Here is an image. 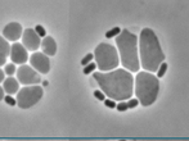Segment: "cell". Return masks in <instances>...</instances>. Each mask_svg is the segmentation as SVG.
<instances>
[{"label": "cell", "instance_id": "6da1fadb", "mask_svg": "<svg viewBox=\"0 0 189 141\" xmlns=\"http://www.w3.org/2000/svg\"><path fill=\"white\" fill-rule=\"evenodd\" d=\"M94 80L99 85L102 92L111 100L131 99L134 90V77L125 69H115L111 72H95Z\"/></svg>", "mask_w": 189, "mask_h": 141}, {"label": "cell", "instance_id": "7a4b0ae2", "mask_svg": "<svg viewBox=\"0 0 189 141\" xmlns=\"http://www.w3.org/2000/svg\"><path fill=\"white\" fill-rule=\"evenodd\" d=\"M139 63L143 69L148 72H157L158 67L165 62L163 54L157 35L151 28H143L139 36Z\"/></svg>", "mask_w": 189, "mask_h": 141}, {"label": "cell", "instance_id": "3957f363", "mask_svg": "<svg viewBox=\"0 0 189 141\" xmlns=\"http://www.w3.org/2000/svg\"><path fill=\"white\" fill-rule=\"evenodd\" d=\"M116 45L120 53L121 63L125 69L136 72L140 68L139 54H138V37L129 30H121L116 36Z\"/></svg>", "mask_w": 189, "mask_h": 141}, {"label": "cell", "instance_id": "277c9868", "mask_svg": "<svg viewBox=\"0 0 189 141\" xmlns=\"http://www.w3.org/2000/svg\"><path fill=\"white\" fill-rule=\"evenodd\" d=\"M160 81L149 72H139L135 78V95L143 107H149L157 100Z\"/></svg>", "mask_w": 189, "mask_h": 141}, {"label": "cell", "instance_id": "5b68a950", "mask_svg": "<svg viewBox=\"0 0 189 141\" xmlns=\"http://www.w3.org/2000/svg\"><path fill=\"white\" fill-rule=\"evenodd\" d=\"M94 58L96 67L100 72H108V70L116 69L120 64L117 49L107 42H102L96 46L94 52Z\"/></svg>", "mask_w": 189, "mask_h": 141}, {"label": "cell", "instance_id": "8992f818", "mask_svg": "<svg viewBox=\"0 0 189 141\" xmlns=\"http://www.w3.org/2000/svg\"><path fill=\"white\" fill-rule=\"evenodd\" d=\"M43 89L35 85V86H26L22 87V90H19L17 92V105L21 109H28L34 107L40 99L43 98Z\"/></svg>", "mask_w": 189, "mask_h": 141}, {"label": "cell", "instance_id": "52a82bcc", "mask_svg": "<svg viewBox=\"0 0 189 141\" xmlns=\"http://www.w3.org/2000/svg\"><path fill=\"white\" fill-rule=\"evenodd\" d=\"M17 81L22 85H37L41 81L40 74L32 67L26 64H22L19 68H17Z\"/></svg>", "mask_w": 189, "mask_h": 141}, {"label": "cell", "instance_id": "ba28073f", "mask_svg": "<svg viewBox=\"0 0 189 141\" xmlns=\"http://www.w3.org/2000/svg\"><path fill=\"white\" fill-rule=\"evenodd\" d=\"M31 63V67L40 74H47L50 70V60L45 54L43 53H34L31 58L28 59Z\"/></svg>", "mask_w": 189, "mask_h": 141}, {"label": "cell", "instance_id": "9c48e42d", "mask_svg": "<svg viewBox=\"0 0 189 141\" xmlns=\"http://www.w3.org/2000/svg\"><path fill=\"white\" fill-rule=\"evenodd\" d=\"M22 42L23 46L26 48V50H37L41 45V39L39 37V35L35 32V30L32 28H26L22 33Z\"/></svg>", "mask_w": 189, "mask_h": 141}, {"label": "cell", "instance_id": "30bf717a", "mask_svg": "<svg viewBox=\"0 0 189 141\" xmlns=\"http://www.w3.org/2000/svg\"><path fill=\"white\" fill-rule=\"evenodd\" d=\"M11 59L13 64H24L28 60V54L26 48L19 42H14L11 48Z\"/></svg>", "mask_w": 189, "mask_h": 141}, {"label": "cell", "instance_id": "8fae6325", "mask_svg": "<svg viewBox=\"0 0 189 141\" xmlns=\"http://www.w3.org/2000/svg\"><path fill=\"white\" fill-rule=\"evenodd\" d=\"M3 36L7 41L8 40L9 41H17L22 36V26L17 22L8 23L3 30Z\"/></svg>", "mask_w": 189, "mask_h": 141}, {"label": "cell", "instance_id": "7c38bea8", "mask_svg": "<svg viewBox=\"0 0 189 141\" xmlns=\"http://www.w3.org/2000/svg\"><path fill=\"white\" fill-rule=\"evenodd\" d=\"M40 46L43 48V54H45L47 57H53V55H55V53H57V42L50 36H45L43 39Z\"/></svg>", "mask_w": 189, "mask_h": 141}, {"label": "cell", "instance_id": "4fadbf2b", "mask_svg": "<svg viewBox=\"0 0 189 141\" xmlns=\"http://www.w3.org/2000/svg\"><path fill=\"white\" fill-rule=\"evenodd\" d=\"M3 89L8 95L17 94L19 91V82L17 81V78H13V76L8 77L3 81Z\"/></svg>", "mask_w": 189, "mask_h": 141}, {"label": "cell", "instance_id": "5bb4252c", "mask_svg": "<svg viewBox=\"0 0 189 141\" xmlns=\"http://www.w3.org/2000/svg\"><path fill=\"white\" fill-rule=\"evenodd\" d=\"M0 54L4 55L5 58L11 54V46H9V42L2 36H0Z\"/></svg>", "mask_w": 189, "mask_h": 141}, {"label": "cell", "instance_id": "9a60e30c", "mask_svg": "<svg viewBox=\"0 0 189 141\" xmlns=\"http://www.w3.org/2000/svg\"><path fill=\"white\" fill-rule=\"evenodd\" d=\"M120 32H121V28H120V27H113V28H111L109 31L106 32V37H107V39H113V37H116Z\"/></svg>", "mask_w": 189, "mask_h": 141}, {"label": "cell", "instance_id": "2e32d148", "mask_svg": "<svg viewBox=\"0 0 189 141\" xmlns=\"http://www.w3.org/2000/svg\"><path fill=\"white\" fill-rule=\"evenodd\" d=\"M166 70H167V63L163 62L160 67H158V69H157V78H161V77L165 76Z\"/></svg>", "mask_w": 189, "mask_h": 141}, {"label": "cell", "instance_id": "e0dca14e", "mask_svg": "<svg viewBox=\"0 0 189 141\" xmlns=\"http://www.w3.org/2000/svg\"><path fill=\"white\" fill-rule=\"evenodd\" d=\"M17 72V68H16V65H14L13 63H9L7 64V67H5V73L8 74L9 77H12L14 73Z\"/></svg>", "mask_w": 189, "mask_h": 141}, {"label": "cell", "instance_id": "ac0fdd59", "mask_svg": "<svg viewBox=\"0 0 189 141\" xmlns=\"http://www.w3.org/2000/svg\"><path fill=\"white\" fill-rule=\"evenodd\" d=\"M96 68V64L94 63V62H91V63H89L88 65H85L84 67V69H83V72L85 73V74H89V73H91L93 70Z\"/></svg>", "mask_w": 189, "mask_h": 141}, {"label": "cell", "instance_id": "d6986e66", "mask_svg": "<svg viewBox=\"0 0 189 141\" xmlns=\"http://www.w3.org/2000/svg\"><path fill=\"white\" fill-rule=\"evenodd\" d=\"M34 30H35V32H36V33L39 35V37H40V39L47 36V31H45V28H44L43 26H40V24H37V26L35 27Z\"/></svg>", "mask_w": 189, "mask_h": 141}, {"label": "cell", "instance_id": "ffe728a7", "mask_svg": "<svg viewBox=\"0 0 189 141\" xmlns=\"http://www.w3.org/2000/svg\"><path fill=\"white\" fill-rule=\"evenodd\" d=\"M93 59H94V55L93 54H86L85 57L83 58V60H81V64L85 67V65H88L89 63H91V60H93Z\"/></svg>", "mask_w": 189, "mask_h": 141}, {"label": "cell", "instance_id": "44dd1931", "mask_svg": "<svg viewBox=\"0 0 189 141\" xmlns=\"http://www.w3.org/2000/svg\"><path fill=\"white\" fill-rule=\"evenodd\" d=\"M4 102H5L8 105H16L17 104V102H16V99H13V96L12 95H5V98H4Z\"/></svg>", "mask_w": 189, "mask_h": 141}, {"label": "cell", "instance_id": "7402d4cb", "mask_svg": "<svg viewBox=\"0 0 189 141\" xmlns=\"http://www.w3.org/2000/svg\"><path fill=\"white\" fill-rule=\"evenodd\" d=\"M116 108L119 112H125V110H127L129 108H127V103L126 102H120L119 104L116 105Z\"/></svg>", "mask_w": 189, "mask_h": 141}, {"label": "cell", "instance_id": "603a6c76", "mask_svg": "<svg viewBox=\"0 0 189 141\" xmlns=\"http://www.w3.org/2000/svg\"><path fill=\"white\" fill-rule=\"evenodd\" d=\"M138 104H139L138 99H129V100H127V108H129V109H134Z\"/></svg>", "mask_w": 189, "mask_h": 141}, {"label": "cell", "instance_id": "cb8c5ba5", "mask_svg": "<svg viewBox=\"0 0 189 141\" xmlns=\"http://www.w3.org/2000/svg\"><path fill=\"white\" fill-rule=\"evenodd\" d=\"M104 105H106L107 108L115 109L117 104H116V102H115V100H111V99H106V100H104Z\"/></svg>", "mask_w": 189, "mask_h": 141}, {"label": "cell", "instance_id": "d4e9b609", "mask_svg": "<svg viewBox=\"0 0 189 141\" xmlns=\"http://www.w3.org/2000/svg\"><path fill=\"white\" fill-rule=\"evenodd\" d=\"M94 96L98 99V100H100V102H104L106 100V98H104V94L100 91V90H96V91H94Z\"/></svg>", "mask_w": 189, "mask_h": 141}, {"label": "cell", "instance_id": "484cf974", "mask_svg": "<svg viewBox=\"0 0 189 141\" xmlns=\"http://www.w3.org/2000/svg\"><path fill=\"white\" fill-rule=\"evenodd\" d=\"M4 92H5V91H4V89H3L2 86H0V102H2V100H4V98H5Z\"/></svg>", "mask_w": 189, "mask_h": 141}, {"label": "cell", "instance_id": "4316f807", "mask_svg": "<svg viewBox=\"0 0 189 141\" xmlns=\"http://www.w3.org/2000/svg\"><path fill=\"white\" fill-rule=\"evenodd\" d=\"M5 62H7V58L4 57V55H2V54H0V65L5 64Z\"/></svg>", "mask_w": 189, "mask_h": 141}, {"label": "cell", "instance_id": "83f0119b", "mask_svg": "<svg viewBox=\"0 0 189 141\" xmlns=\"http://www.w3.org/2000/svg\"><path fill=\"white\" fill-rule=\"evenodd\" d=\"M4 73H5V72H4L3 69H0V82H3L4 80H5V78H4Z\"/></svg>", "mask_w": 189, "mask_h": 141}, {"label": "cell", "instance_id": "f1b7e54d", "mask_svg": "<svg viewBox=\"0 0 189 141\" xmlns=\"http://www.w3.org/2000/svg\"><path fill=\"white\" fill-rule=\"evenodd\" d=\"M120 141H125V140H120Z\"/></svg>", "mask_w": 189, "mask_h": 141}]
</instances>
